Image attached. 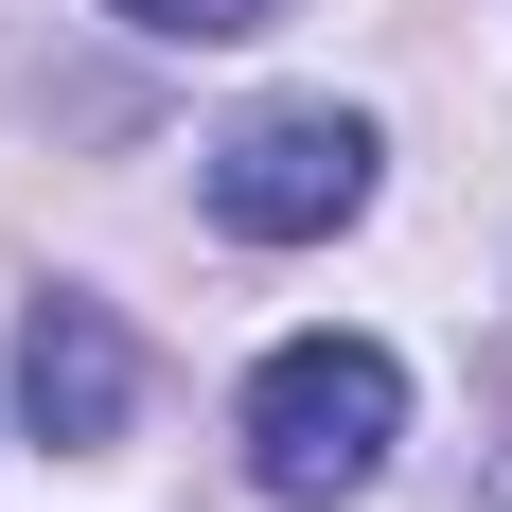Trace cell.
<instances>
[{"instance_id":"obj_1","label":"cell","mask_w":512,"mask_h":512,"mask_svg":"<svg viewBox=\"0 0 512 512\" xmlns=\"http://www.w3.org/2000/svg\"><path fill=\"white\" fill-rule=\"evenodd\" d=\"M389 442H407V371H389V336H283V354L248 371V477H265L283 512L371 495Z\"/></svg>"},{"instance_id":"obj_2","label":"cell","mask_w":512,"mask_h":512,"mask_svg":"<svg viewBox=\"0 0 512 512\" xmlns=\"http://www.w3.org/2000/svg\"><path fill=\"white\" fill-rule=\"evenodd\" d=\"M354 212H371V124L354 106H265V124L212 142V230H248V248H318Z\"/></svg>"},{"instance_id":"obj_3","label":"cell","mask_w":512,"mask_h":512,"mask_svg":"<svg viewBox=\"0 0 512 512\" xmlns=\"http://www.w3.org/2000/svg\"><path fill=\"white\" fill-rule=\"evenodd\" d=\"M124 389H142L124 318L53 283V301L18 318V407H36V442H53V460H106V442H124Z\"/></svg>"},{"instance_id":"obj_4","label":"cell","mask_w":512,"mask_h":512,"mask_svg":"<svg viewBox=\"0 0 512 512\" xmlns=\"http://www.w3.org/2000/svg\"><path fill=\"white\" fill-rule=\"evenodd\" d=\"M124 18H142V36H195V53H230V36H265L283 0H124Z\"/></svg>"}]
</instances>
